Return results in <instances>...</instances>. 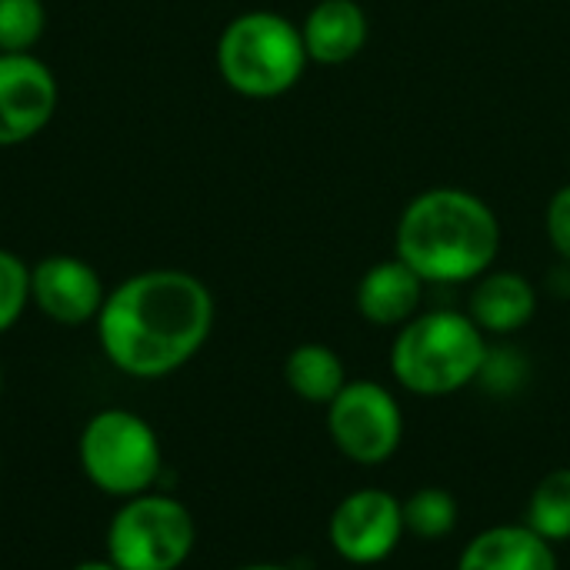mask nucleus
I'll return each instance as SVG.
<instances>
[{
	"mask_svg": "<svg viewBox=\"0 0 570 570\" xmlns=\"http://www.w3.org/2000/svg\"><path fill=\"white\" fill-rule=\"evenodd\" d=\"M30 304V264L0 247V334H7Z\"/></svg>",
	"mask_w": 570,
	"mask_h": 570,
	"instance_id": "obj_19",
	"label": "nucleus"
},
{
	"mask_svg": "<svg viewBox=\"0 0 570 570\" xmlns=\"http://www.w3.org/2000/svg\"><path fill=\"white\" fill-rule=\"evenodd\" d=\"M394 250L424 284H464L494 267L501 224L478 194L431 187L401 210Z\"/></svg>",
	"mask_w": 570,
	"mask_h": 570,
	"instance_id": "obj_2",
	"label": "nucleus"
},
{
	"mask_svg": "<svg viewBox=\"0 0 570 570\" xmlns=\"http://www.w3.org/2000/svg\"><path fill=\"white\" fill-rule=\"evenodd\" d=\"M77 454L87 481L120 501L147 494L164 468L157 431L124 407L97 411L80 431Z\"/></svg>",
	"mask_w": 570,
	"mask_h": 570,
	"instance_id": "obj_5",
	"label": "nucleus"
},
{
	"mask_svg": "<svg viewBox=\"0 0 570 570\" xmlns=\"http://www.w3.org/2000/svg\"><path fill=\"white\" fill-rule=\"evenodd\" d=\"M424 297V281L394 254L391 261H377L364 271L354 291L357 314L374 327H401L407 324Z\"/></svg>",
	"mask_w": 570,
	"mask_h": 570,
	"instance_id": "obj_11",
	"label": "nucleus"
},
{
	"mask_svg": "<svg viewBox=\"0 0 570 570\" xmlns=\"http://www.w3.org/2000/svg\"><path fill=\"white\" fill-rule=\"evenodd\" d=\"M404 504L384 488H357L344 494L327 521L334 554L354 568L387 561L404 541Z\"/></svg>",
	"mask_w": 570,
	"mask_h": 570,
	"instance_id": "obj_8",
	"label": "nucleus"
},
{
	"mask_svg": "<svg viewBox=\"0 0 570 570\" xmlns=\"http://www.w3.org/2000/svg\"><path fill=\"white\" fill-rule=\"evenodd\" d=\"M327 434L347 461L377 468L391 461L404 441V411L384 384L367 377L347 381L327 404Z\"/></svg>",
	"mask_w": 570,
	"mask_h": 570,
	"instance_id": "obj_7",
	"label": "nucleus"
},
{
	"mask_svg": "<svg viewBox=\"0 0 570 570\" xmlns=\"http://www.w3.org/2000/svg\"><path fill=\"white\" fill-rule=\"evenodd\" d=\"M534 314H538V291L518 271L481 274L468 301V317L484 334H514L528 327Z\"/></svg>",
	"mask_w": 570,
	"mask_h": 570,
	"instance_id": "obj_14",
	"label": "nucleus"
},
{
	"mask_svg": "<svg viewBox=\"0 0 570 570\" xmlns=\"http://www.w3.org/2000/svg\"><path fill=\"white\" fill-rule=\"evenodd\" d=\"M43 30V0H0V53H33Z\"/></svg>",
	"mask_w": 570,
	"mask_h": 570,
	"instance_id": "obj_18",
	"label": "nucleus"
},
{
	"mask_svg": "<svg viewBox=\"0 0 570 570\" xmlns=\"http://www.w3.org/2000/svg\"><path fill=\"white\" fill-rule=\"evenodd\" d=\"M94 324L120 374L154 381L200 354L214 331V294L187 271L150 267L107 291Z\"/></svg>",
	"mask_w": 570,
	"mask_h": 570,
	"instance_id": "obj_1",
	"label": "nucleus"
},
{
	"mask_svg": "<svg viewBox=\"0 0 570 570\" xmlns=\"http://www.w3.org/2000/svg\"><path fill=\"white\" fill-rule=\"evenodd\" d=\"M544 227H548L551 247L558 250V257L570 267V184H564V187L551 197L548 214H544Z\"/></svg>",
	"mask_w": 570,
	"mask_h": 570,
	"instance_id": "obj_20",
	"label": "nucleus"
},
{
	"mask_svg": "<svg viewBox=\"0 0 570 570\" xmlns=\"http://www.w3.org/2000/svg\"><path fill=\"white\" fill-rule=\"evenodd\" d=\"M57 104V73L37 53H0V147H17L43 134Z\"/></svg>",
	"mask_w": 570,
	"mask_h": 570,
	"instance_id": "obj_9",
	"label": "nucleus"
},
{
	"mask_svg": "<svg viewBox=\"0 0 570 570\" xmlns=\"http://www.w3.org/2000/svg\"><path fill=\"white\" fill-rule=\"evenodd\" d=\"M488 354V334L468 314L428 311L397 327L391 374L417 397H451L481 381Z\"/></svg>",
	"mask_w": 570,
	"mask_h": 570,
	"instance_id": "obj_3",
	"label": "nucleus"
},
{
	"mask_svg": "<svg viewBox=\"0 0 570 570\" xmlns=\"http://www.w3.org/2000/svg\"><path fill=\"white\" fill-rule=\"evenodd\" d=\"M307 60L337 67L354 60L367 43V13L357 0H317L301 23Z\"/></svg>",
	"mask_w": 570,
	"mask_h": 570,
	"instance_id": "obj_13",
	"label": "nucleus"
},
{
	"mask_svg": "<svg viewBox=\"0 0 570 570\" xmlns=\"http://www.w3.org/2000/svg\"><path fill=\"white\" fill-rule=\"evenodd\" d=\"M234 570H291V568H284V564H244V568H234Z\"/></svg>",
	"mask_w": 570,
	"mask_h": 570,
	"instance_id": "obj_22",
	"label": "nucleus"
},
{
	"mask_svg": "<svg viewBox=\"0 0 570 570\" xmlns=\"http://www.w3.org/2000/svg\"><path fill=\"white\" fill-rule=\"evenodd\" d=\"M301 27L274 10H247L217 37L220 80L250 100H271L297 87L307 67Z\"/></svg>",
	"mask_w": 570,
	"mask_h": 570,
	"instance_id": "obj_4",
	"label": "nucleus"
},
{
	"mask_svg": "<svg viewBox=\"0 0 570 570\" xmlns=\"http://www.w3.org/2000/svg\"><path fill=\"white\" fill-rule=\"evenodd\" d=\"M0 384H3V377H0Z\"/></svg>",
	"mask_w": 570,
	"mask_h": 570,
	"instance_id": "obj_23",
	"label": "nucleus"
},
{
	"mask_svg": "<svg viewBox=\"0 0 570 570\" xmlns=\"http://www.w3.org/2000/svg\"><path fill=\"white\" fill-rule=\"evenodd\" d=\"M404 504V528L421 541H444L461 518V504L448 488H417Z\"/></svg>",
	"mask_w": 570,
	"mask_h": 570,
	"instance_id": "obj_17",
	"label": "nucleus"
},
{
	"mask_svg": "<svg viewBox=\"0 0 570 570\" xmlns=\"http://www.w3.org/2000/svg\"><path fill=\"white\" fill-rule=\"evenodd\" d=\"M73 570H120V568L107 558V561H83V564H77Z\"/></svg>",
	"mask_w": 570,
	"mask_h": 570,
	"instance_id": "obj_21",
	"label": "nucleus"
},
{
	"mask_svg": "<svg viewBox=\"0 0 570 570\" xmlns=\"http://www.w3.org/2000/svg\"><path fill=\"white\" fill-rule=\"evenodd\" d=\"M458 570H558V554L528 524H494L468 541Z\"/></svg>",
	"mask_w": 570,
	"mask_h": 570,
	"instance_id": "obj_12",
	"label": "nucleus"
},
{
	"mask_svg": "<svg viewBox=\"0 0 570 570\" xmlns=\"http://www.w3.org/2000/svg\"><path fill=\"white\" fill-rule=\"evenodd\" d=\"M524 524L551 544L570 541V468H554L534 484Z\"/></svg>",
	"mask_w": 570,
	"mask_h": 570,
	"instance_id": "obj_16",
	"label": "nucleus"
},
{
	"mask_svg": "<svg viewBox=\"0 0 570 570\" xmlns=\"http://www.w3.org/2000/svg\"><path fill=\"white\" fill-rule=\"evenodd\" d=\"M197 544L194 514L167 494L127 498L107 528V558L120 570H177Z\"/></svg>",
	"mask_w": 570,
	"mask_h": 570,
	"instance_id": "obj_6",
	"label": "nucleus"
},
{
	"mask_svg": "<svg viewBox=\"0 0 570 570\" xmlns=\"http://www.w3.org/2000/svg\"><path fill=\"white\" fill-rule=\"evenodd\" d=\"M107 287L94 264L73 254H50L30 267V304L63 327L97 321Z\"/></svg>",
	"mask_w": 570,
	"mask_h": 570,
	"instance_id": "obj_10",
	"label": "nucleus"
},
{
	"mask_svg": "<svg viewBox=\"0 0 570 570\" xmlns=\"http://www.w3.org/2000/svg\"><path fill=\"white\" fill-rule=\"evenodd\" d=\"M284 381H287L291 394H297L301 401L327 407L344 391L347 371H344V361H341V354L334 347L307 341V344H297L287 354Z\"/></svg>",
	"mask_w": 570,
	"mask_h": 570,
	"instance_id": "obj_15",
	"label": "nucleus"
}]
</instances>
